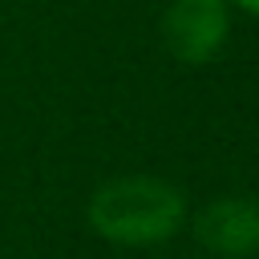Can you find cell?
I'll use <instances>...</instances> for the list:
<instances>
[{"instance_id":"1","label":"cell","mask_w":259,"mask_h":259,"mask_svg":"<svg viewBox=\"0 0 259 259\" xmlns=\"http://www.w3.org/2000/svg\"><path fill=\"white\" fill-rule=\"evenodd\" d=\"M85 219L105 243L158 247L186 223V198L154 174H121L89 194Z\"/></svg>"},{"instance_id":"2","label":"cell","mask_w":259,"mask_h":259,"mask_svg":"<svg viewBox=\"0 0 259 259\" xmlns=\"http://www.w3.org/2000/svg\"><path fill=\"white\" fill-rule=\"evenodd\" d=\"M231 32L227 0H170L162 16V40L182 65H206L219 57Z\"/></svg>"},{"instance_id":"3","label":"cell","mask_w":259,"mask_h":259,"mask_svg":"<svg viewBox=\"0 0 259 259\" xmlns=\"http://www.w3.org/2000/svg\"><path fill=\"white\" fill-rule=\"evenodd\" d=\"M194 235L210 255L247 259L259 255V198H214L198 210Z\"/></svg>"},{"instance_id":"4","label":"cell","mask_w":259,"mask_h":259,"mask_svg":"<svg viewBox=\"0 0 259 259\" xmlns=\"http://www.w3.org/2000/svg\"><path fill=\"white\" fill-rule=\"evenodd\" d=\"M227 4H235V8H243V12H251V16H259V0H227Z\"/></svg>"}]
</instances>
